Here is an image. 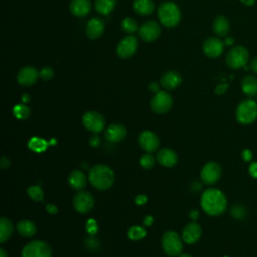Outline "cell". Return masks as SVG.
Here are the masks:
<instances>
[{"mask_svg": "<svg viewBox=\"0 0 257 257\" xmlns=\"http://www.w3.org/2000/svg\"><path fill=\"white\" fill-rule=\"evenodd\" d=\"M222 175L221 166L216 162L207 163L201 171V179L206 185L216 184Z\"/></svg>", "mask_w": 257, "mask_h": 257, "instance_id": "30bf717a", "label": "cell"}, {"mask_svg": "<svg viewBox=\"0 0 257 257\" xmlns=\"http://www.w3.org/2000/svg\"><path fill=\"white\" fill-rule=\"evenodd\" d=\"M104 30V21L99 17L91 18L85 27L86 36L90 39L98 38Z\"/></svg>", "mask_w": 257, "mask_h": 257, "instance_id": "d6986e66", "label": "cell"}, {"mask_svg": "<svg viewBox=\"0 0 257 257\" xmlns=\"http://www.w3.org/2000/svg\"><path fill=\"white\" fill-rule=\"evenodd\" d=\"M213 30L216 35L223 37L229 33L230 23L229 20L224 15H219L214 19Z\"/></svg>", "mask_w": 257, "mask_h": 257, "instance_id": "cb8c5ba5", "label": "cell"}, {"mask_svg": "<svg viewBox=\"0 0 257 257\" xmlns=\"http://www.w3.org/2000/svg\"><path fill=\"white\" fill-rule=\"evenodd\" d=\"M138 48V40L135 36L128 35L122 38L116 46V54L120 58H130Z\"/></svg>", "mask_w": 257, "mask_h": 257, "instance_id": "4fadbf2b", "label": "cell"}, {"mask_svg": "<svg viewBox=\"0 0 257 257\" xmlns=\"http://www.w3.org/2000/svg\"><path fill=\"white\" fill-rule=\"evenodd\" d=\"M120 28L122 29L123 32L132 34L138 30V23L135 19L131 17H126L122 19V21L120 22Z\"/></svg>", "mask_w": 257, "mask_h": 257, "instance_id": "4dcf8cb0", "label": "cell"}, {"mask_svg": "<svg viewBox=\"0 0 257 257\" xmlns=\"http://www.w3.org/2000/svg\"><path fill=\"white\" fill-rule=\"evenodd\" d=\"M150 105L154 112L163 114L168 112L171 109L173 105V98L168 92L159 91L151 99Z\"/></svg>", "mask_w": 257, "mask_h": 257, "instance_id": "ba28073f", "label": "cell"}, {"mask_svg": "<svg viewBox=\"0 0 257 257\" xmlns=\"http://www.w3.org/2000/svg\"><path fill=\"white\" fill-rule=\"evenodd\" d=\"M116 0H95V10L101 15H108L114 8Z\"/></svg>", "mask_w": 257, "mask_h": 257, "instance_id": "f1b7e54d", "label": "cell"}, {"mask_svg": "<svg viewBox=\"0 0 257 257\" xmlns=\"http://www.w3.org/2000/svg\"><path fill=\"white\" fill-rule=\"evenodd\" d=\"M242 91L249 97H253L257 94V78L253 75H246L241 82Z\"/></svg>", "mask_w": 257, "mask_h": 257, "instance_id": "d4e9b609", "label": "cell"}, {"mask_svg": "<svg viewBox=\"0 0 257 257\" xmlns=\"http://www.w3.org/2000/svg\"><path fill=\"white\" fill-rule=\"evenodd\" d=\"M229 87V84L228 83H221V84H218L216 87H215V93L216 94H223L227 88Z\"/></svg>", "mask_w": 257, "mask_h": 257, "instance_id": "f35d334b", "label": "cell"}, {"mask_svg": "<svg viewBox=\"0 0 257 257\" xmlns=\"http://www.w3.org/2000/svg\"><path fill=\"white\" fill-rule=\"evenodd\" d=\"M133 8L140 15H149L154 11L155 5L152 0H135Z\"/></svg>", "mask_w": 257, "mask_h": 257, "instance_id": "4316f807", "label": "cell"}, {"mask_svg": "<svg viewBox=\"0 0 257 257\" xmlns=\"http://www.w3.org/2000/svg\"><path fill=\"white\" fill-rule=\"evenodd\" d=\"M180 257H193V256H191V255H189V254H181Z\"/></svg>", "mask_w": 257, "mask_h": 257, "instance_id": "db71d44e", "label": "cell"}, {"mask_svg": "<svg viewBox=\"0 0 257 257\" xmlns=\"http://www.w3.org/2000/svg\"><path fill=\"white\" fill-rule=\"evenodd\" d=\"M69 9L74 16L83 17L89 13L91 4L89 0H71Z\"/></svg>", "mask_w": 257, "mask_h": 257, "instance_id": "7402d4cb", "label": "cell"}, {"mask_svg": "<svg viewBox=\"0 0 257 257\" xmlns=\"http://www.w3.org/2000/svg\"><path fill=\"white\" fill-rule=\"evenodd\" d=\"M199 217V212L197 210H192L190 212V218L193 220V221H196Z\"/></svg>", "mask_w": 257, "mask_h": 257, "instance_id": "7dc6e473", "label": "cell"}, {"mask_svg": "<svg viewBox=\"0 0 257 257\" xmlns=\"http://www.w3.org/2000/svg\"><path fill=\"white\" fill-rule=\"evenodd\" d=\"M52 251L50 246L39 240H34L29 242L24 246L21 252L22 257H51Z\"/></svg>", "mask_w": 257, "mask_h": 257, "instance_id": "52a82bcc", "label": "cell"}, {"mask_svg": "<svg viewBox=\"0 0 257 257\" xmlns=\"http://www.w3.org/2000/svg\"><path fill=\"white\" fill-rule=\"evenodd\" d=\"M13 114L18 119H25L30 114V108L27 105H25V103L16 104L13 107Z\"/></svg>", "mask_w": 257, "mask_h": 257, "instance_id": "d6a6232c", "label": "cell"}, {"mask_svg": "<svg viewBox=\"0 0 257 257\" xmlns=\"http://www.w3.org/2000/svg\"><path fill=\"white\" fill-rule=\"evenodd\" d=\"M28 196L35 202L42 201L44 198V193L39 186H30L27 188Z\"/></svg>", "mask_w": 257, "mask_h": 257, "instance_id": "836d02e7", "label": "cell"}, {"mask_svg": "<svg viewBox=\"0 0 257 257\" xmlns=\"http://www.w3.org/2000/svg\"><path fill=\"white\" fill-rule=\"evenodd\" d=\"M148 201L147 199V196L146 195H138L136 198H135V203L139 206H142L144 204H146Z\"/></svg>", "mask_w": 257, "mask_h": 257, "instance_id": "60d3db41", "label": "cell"}, {"mask_svg": "<svg viewBox=\"0 0 257 257\" xmlns=\"http://www.w3.org/2000/svg\"><path fill=\"white\" fill-rule=\"evenodd\" d=\"M162 247L164 252L172 257L179 256L183 251V242L181 237L175 231H167L162 237Z\"/></svg>", "mask_w": 257, "mask_h": 257, "instance_id": "5b68a950", "label": "cell"}, {"mask_svg": "<svg viewBox=\"0 0 257 257\" xmlns=\"http://www.w3.org/2000/svg\"><path fill=\"white\" fill-rule=\"evenodd\" d=\"M147 235L146 230L141 226H132L127 231V236L131 240L137 241L143 239Z\"/></svg>", "mask_w": 257, "mask_h": 257, "instance_id": "1f68e13d", "label": "cell"}, {"mask_svg": "<svg viewBox=\"0 0 257 257\" xmlns=\"http://www.w3.org/2000/svg\"><path fill=\"white\" fill-rule=\"evenodd\" d=\"M88 180L94 188L98 190H107L114 183V173L108 166L98 164L90 168Z\"/></svg>", "mask_w": 257, "mask_h": 257, "instance_id": "7a4b0ae2", "label": "cell"}, {"mask_svg": "<svg viewBox=\"0 0 257 257\" xmlns=\"http://www.w3.org/2000/svg\"><path fill=\"white\" fill-rule=\"evenodd\" d=\"M54 75V72H53V69L49 66H44L41 68V70L39 71V76L42 80L44 81H48L50 80Z\"/></svg>", "mask_w": 257, "mask_h": 257, "instance_id": "d590c367", "label": "cell"}, {"mask_svg": "<svg viewBox=\"0 0 257 257\" xmlns=\"http://www.w3.org/2000/svg\"><path fill=\"white\" fill-rule=\"evenodd\" d=\"M85 245L86 247L89 249V250H92V251H96L98 248H99V241L93 236V235H90L89 237H87L85 239Z\"/></svg>", "mask_w": 257, "mask_h": 257, "instance_id": "8d00e7d4", "label": "cell"}, {"mask_svg": "<svg viewBox=\"0 0 257 257\" xmlns=\"http://www.w3.org/2000/svg\"><path fill=\"white\" fill-rule=\"evenodd\" d=\"M86 177L79 170H73L68 176V184L73 190L81 191L86 185Z\"/></svg>", "mask_w": 257, "mask_h": 257, "instance_id": "603a6c76", "label": "cell"}, {"mask_svg": "<svg viewBox=\"0 0 257 257\" xmlns=\"http://www.w3.org/2000/svg\"><path fill=\"white\" fill-rule=\"evenodd\" d=\"M39 76V72L32 66H24L22 67L17 75V82L22 86H30L34 84Z\"/></svg>", "mask_w": 257, "mask_h": 257, "instance_id": "2e32d148", "label": "cell"}, {"mask_svg": "<svg viewBox=\"0 0 257 257\" xmlns=\"http://www.w3.org/2000/svg\"><path fill=\"white\" fill-rule=\"evenodd\" d=\"M48 144L45 140L38 138V137H33L29 140L28 142V147L30 150L36 152V153H41L44 152L47 148Z\"/></svg>", "mask_w": 257, "mask_h": 257, "instance_id": "f546056e", "label": "cell"}, {"mask_svg": "<svg viewBox=\"0 0 257 257\" xmlns=\"http://www.w3.org/2000/svg\"><path fill=\"white\" fill-rule=\"evenodd\" d=\"M243 4H245V5H248V6H251V5H253L254 3H255V0H240Z\"/></svg>", "mask_w": 257, "mask_h": 257, "instance_id": "f907efd6", "label": "cell"}, {"mask_svg": "<svg viewBox=\"0 0 257 257\" xmlns=\"http://www.w3.org/2000/svg\"><path fill=\"white\" fill-rule=\"evenodd\" d=\"M0 164H1V168L6 169V168H8V167L10 166V161H9V159H8L7 157L3 156V157L1 158V162H0Z\"/></svg>", "mask_w": 257, "mask_h": 257, "instance_id": "ee69618b", "label": "cell"}, {"mask_svg": "<svg viewBox=\"0 0 257 257\" xmlns=\"http://www.w3.org/2000/svg\"><path fill=\"white\" fill-rule=\"evenodd\" d=\"M236 118L241 124L254 122L257 118V102L253 99L241 101L236 109Z\"/></svg>", "mask_w": 257, "mask_h": 257, "instance_id": "277c9868", "label": "cell"}, {"mask_svg": "<svg viewBox=\"0 0 257 257\" xmlns=\"http://www.w3.org/2000/svg\"><path fill=\"white\" fill-rule=\"evenodd\" d=\"M234 43V38L233 37H227L224 41L225 45H232Z\"/></svg>", "mask_w": 257, "mask_h": 257, "instance_id": "681fc988", "label": "cell"}, {"mask_svg": "<svg viewBox=\"0 0 257 257\" xmlns=\"http://www.w3.org/2000/svg\"><path fill=\"white\" fill-rule=\"evenodd\" d=\"M0 257H8V255H7L6 251H5L3 248H1V249H0Z\"/></svg>", "mask_w": 257, "mask_h": 257, "instance_id": "f5cc1de1", "label": "cell"}, {"mask_svg": "<svg viewBox=\"0 0 257 257\" xmlns=\"http://www.w3.org/2000/svg\"><path fill=\"white\" fill-rule=\"evenodd\" d=\"M138 142L140 147L147 153H153L160 147L158 136L151 131H143L138 137Z\"/></svg>", "mask_w": 257, "mask_h": 257, "instance_id": "5bb4252c", "label": "cell"}, {"mask_svg": "<svg viewBox=\"0 0 257 257\" xmlns=\"http://www.w3.org/2000/svg\"><path fill=\"white\" fill-rule=\"evenodd\" d=\"M158 16L163 25L174 27L181 20V11L178 5L171 1H165L158 8Z\"/></svg>", "mask_w": 257, "mask_h": 257, "instance_id": "3957f363", "label": "cell"}, {"mask_svg": "<svg viewBox=\"0 0 257 257\" xmlns=\"http://www.w3.org/2000/svg\"><path fill=\"white\" fill-rule=\"evenodd\" d=\"M85 228H86V231L89 235H94L98 231V226H97V223L94 219H88L86 224H85Z\"/></svg>", "mask_w": 257, "mask_h": 257, "instance_id": "74e56055", "label": "cell"}, {"mask_svg": "<svg viewBox=\"0 0 257 257\" xmlns=\"http://www.w3.org/2000/svg\"><path fill=\"white\" fill-rule=\"evenodd\" d=\"M249 60L248 50L241 45H237L229 50L226 56V63L232 69L245 67Z\"/></svg>", "mask_w": 257, "mask_h": 257, "instance_id": "8992f818", "label": "cell"}, {"mask_svg": "<svg viewBox=\"0 0 257 257\" xmlns=\"http://www.w3.org/2000/svg\"><path fill=\"white\" fill-rule=\"evenodd\" d=\"M16 230L22 237L30 238L36 233V226L30 220H20L16 224Z\"/></svg>", "mask_w": 257, "mask_h": 257, "instance_id": "484cf974", "label": "cell"}, {"mask_svg": "<svg viewBox=\"0 0 257 257\" xmlns=\"http://www.w3.org/2000/svg\"><path fill=\"white\" fill-rule=\"evenodd\" d=\"M45 209H46V211L49 214H52V215H54V214H56L58 212L57 207L55 205H53V204H46L45 205Z\"/></svg>", "mask_w": 257, "mask_h": 257, "instance_id": "b9f144b4", "label": "cell"}, {"mask_svg": "<svg viewBox=\"0 0 257 257\" xmlns=\"http://www.w3.org/2000/svg\"><path fill=\"white\" fill-rule=\"evenodd\" d=\"M139 36L146 42L155 41L161 35V27L160 25L154 21L149 20L144 22L138 30Z\"/></svg>", "mask_w": 257, "mask_h": 257, "instance_id": "7c38bea8", "label": "cell"}, {"mask_svg": "<svg viewBox=\"0 0 257 257\" xmlns=\"http://www.w3.org/2000/svg\"><path fill=\"white\" fill-rule=\"evenodd\" d=\"M100 138L97 136V135H93V136H91L90 137V139H89V145L91 146V147H93V148H95V147H98L99 145H100Z\"/></svg>", "mask_w": 257, "mask_h": 257, "instance_id": "ab89813d", "label": "cell"}, {"mask_svg": "<svg viewBox=\"0 0 257 257\" xmlns=\"http://www.w3.org/2000/svg\"><path fill=\"white\" fill-rule=\"evenodd\" d=\"M153 222H154V218L152 216H150V215L144 218V224L146 226H151L153 224Z\"/></svg>", "mask_w": 257, "mask_h": 257, "instance_id": "f6af8a7d", "label": "cell"}, {"mask_svg": "<svg viewBox=\"0 0 257 257\" xmlns=\"http://www.w3.org/2000/svg\"><path fill=\"white\" fill-rule=\"evenodd\" d=\"M224 42L217 37H209L203 44V51L210 58L219 57L224 50Z\"/></svg>", "mask_w": 257, "mask_h": 257, "instance_id": "9a60e30c", "label": "cell"}, {"mask_svg": "<svg viewBox=\"0 0 257 257\" xmlns=\"http://www.w3.org/2000/svg\"><path fill=\"white\" fill-rule=\"evenodd\" d=\"M127 131L124 125L120 123H113L107 126L104 132L105 139L110 143H117L122 141L126 137Z\"/></svg>", "mask_w": 257, "mask_h": 257, "instance_id": "ac0fdd59", "label": "cell"}, {"mask_svg": "<svg viewBox=\"0 0 257 257\" xmlns=\"http://www.w3.org/2000/svg\"><path fill=\"white\" fill-rule=\"evenodd\" d=\"M149 89L152 91V92H155V93H158L160 91V86L157 82H151L150 85H149Z\"/></svg>", "mask_w": 257, "mask_h": 257, "instance_id": "7bdbcfd3", "label": "cell"}, {"mask_svg": "<svg viewBox=\"0 0 257 257\" xmlns=\"http://www.w3.org/2000/svg\"><path fill=\"white\" fill-rule=\"evenodd\" d=\"M202 236V228L196 222L187 224L182 232V238L187 244H194L199 241Z\"/></svg>", "mask_w": 257, "mask_h": 257, "instance_id": "e0dca14e", "label": "cell"}, {"mask_svg": "<svg viewBox=\"0 0 257 257\" xmlns=\"http://www.w3.org/2000/svg\"><path fill=\"white\" fill-rule=\"evenodd\" d=\"M82 123L88 131L92 133H100L104 128L105 119L101 113L91 110L83 114Z\"/></svg>", "mask_w": 257, "mask_h": 257, "instance_id": "9c48e42d", "label": "cell"}, {"mask_svg": "<svg viewBox=\"0 0 257 257\" xmlns=\"http://www.w3.org/2000/svg\"><path fill=\"white\" fill-rule=\"evenodd\" d=\"M250 173L253 177H257V164H252L250 167Z\"/></svg>", "mask_w": 257, "mask_h": 257, "instance_id": "c3c4849f", "label": "cell"}, {"mask_svg": "<svg viewBox=\"0 0 257 257\" xmlns=\"http://www.w3.org/2000/svg\"><path fill=\"white\" fill-rule=\"evenodd\" d=\"M22 101L24 102V103H27V102H29L30 101V96H29V94H23L22 95Z\"/></svg>", "mask_w": 257, "mask_h": 257, "instance_id": "816d5d0a", "label": "cell"}, {"mask_svg": "<svg viewBox=\"0 0 257 257\" xmlns=\"http://www.w3.org/2000/svg\"><path fill=\"white\" fill-rule=\"evenodd\" d=\"M156 159L164 167H173L178 162V155L172 149L163 148L157 153Z\"/></svg>", "mask_w": 257, "mask_h": 257, "instance_id": "ffe728a7", "label": "cell"}, {"mask_svg": "<svg viewBox=\"0 0 257 257\" xmlns=\"http://www.w3.org/2000/svg\"><path fill=\"white\" fill-rule=\"evenodd\" d=\"M201 206L204 212L210 216H219L227 208V199L218 189H207L201 197Z\"/></svg>", "mask_w": 257, "mask_h": 257, "instance_id": "6da1fadb", "label": "cell"}, {"mask_svg": "<svg viewBox=\"0 0 257 257\" xmlns=\"http://www.w3.org/2000/svg\"><path fill=\"white\" fill-rule=\"evenodd\" d=\"M13 233V224L12 222L5 218L1 217L0 219V242L4 243L6 242Z\"/></svg>", "mask_w": 257, "mask_h": 257, "instance_id": "83f0119b", "label": "cell"}, {"mask_svg": "<svg viewBox=\"0 0 257 257\" xmlns=\"http://www.w3.org/2000/svg\"><path fill=\"white\" fill-rule=\"evenodd\" d=\"M140 164L144 169H151L155 165V158L151 153L144 154L140 159Z\"/></svg>", "mask_w": 257, "mask_h": 257, "instance_id": "e575fe53", "label": "cell"}, {"mask_svg": "<svg viewBox=\"0 0 257 257\" xmlns=\"http://www.w3.org/2000/svg\"><path fill=\"white\" fill-rule=\"evenodd\" d=\"M250 68L253 70V72H255V73L257 74V57L254 58V59L251 61Z\"/></svg>", "mask_w": 257, "mask_h": 257, "instance_id": "bcb514c9", "label": "cell"}, {"mask_svg": "<svg viewBox=\"0 0 257 257\" xmlns=\"http://www.w3.org/2000/svg\"><path fill=\"white\" fill-rule=\"evenodd\" d=\"M182 83V76L175 70L165 72L161 77V85L169 90L175 89Z\"/></svg>", "mask_w": 257, "mask_h": 257, "instance_id": "44dd1931", "label": "cell"}, {"mask_svg": "<svg viewBox=\"0 0 257 257\" xmlns=\"http://www.w3.org/2000/svg\"><path fill=\"white\" fill-rule=\"evenodd\" d=\"M73 207L74 209L81 214L89 212L94 205L93 196L86 191H79L73 197Z\"/></svg>", "mask_w": 257, "mask_h": 257, "instance_id": "8fae6325", "label": "cell"}]
</instances>
